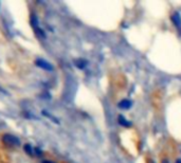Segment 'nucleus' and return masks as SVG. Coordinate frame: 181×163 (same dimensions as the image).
<instances>
[{"instance_id": "nucleus-11", "label": "nucleus", "mask_w": 181, "mask_h": 163, "mask_svg": "<svg viewBox=\"0 0 181 163\" xmlns=\"http://www.w3.org/2000/svg\"><path fill=\"white\" fill-rule=\"evenodd\" d=\"M44 163H53V162H51V161H45Z\"/></svg>"}, {"instance_id": "nucleus-10", "label": "nucleus", "mask_w": 181, "mask_h": 163, "mask_svg": "<svg viewBox=\"0 0 181 163\" xmlns=\"http://www.w3.org/2000/svg\"><path fill=\"white\" fill-rule=\"evenodd\" d=\"M162 163H169V161H167V160H163V161H162Z\"/></svg>"}, {"instance_id": "nucleus-5", "label": "nucleus", "mask_w": 181, "mask_h": 163, "mask_svg": "<svg viewBox=\"0 0 181 163\" xmlns=\"http://www.w3.org/2000/svg\"><path fill=\"white\" fill-rule=\"evenodd\" d=\"M118 106L122 109H129L131 107V102L129 100H123L119 103Z\"/></svg>"}, {"instance_id": "nucleus-8", "label": "nucleus", "mask_w": 181, "mask_h": 163, "mask_svg": "<svg viewBox=\"0 0 181 163\" xmlns=\"http://www.w3.org/2000/svg\"><path fill=\"white\" fill-rule=\"evenodd\" d=\"M24 151H27L28 153H30V155H32V153H33V149H32V147L29 145V144H27V145L24 146Z\"/></svg>"}, {"instance_id": "nucleus-12", "label": "nucleus", "mask_w": 181, "mask_h": 163, "mask_svg": "<svg viewBox=\"0 0 181 163\" xmlns=\"http://www.w3.org/2000/svg\"><path fill=\"white\" fill-rule=\"evenodd\" d=\"M176 163H181V160H177Z\"/></svg>"}, {"instance_id": "nucleus-1", "label": "nucleus", "mask_w": 181, "mask_h": 163, "mask_svg": "<svg viewBox=\"0 0 181 163\" xmlns=\"http://www.w3.org/2000/svg\"><path fill=\"white\" fill-rule=\"evenodd\" d=\"M2 141L4 144L7 145H10V146H16V145H19L20 141L18 138H16L15 136H12V134H4L2 138Z\"/></svg>"}, {"instance_id": "nucleus-7", "label": "nucleus", "mask_w": 181, "mask_h": 163, "mask_svg": "<svg viewBox=\"0 0 181 163\" xmlns=\"http://www.w3.org/2000/svg\"><path fill=\"white\" fill-rule=\"evenodd\" d=\"M75 65H77V66L80 67L81 69H83V68H84L85 65H86V63H85L84 61H82V59H80V61H75Z\"/></svg>"}, {"instance_id": "nucleus-3", "label": "nucleus", "mask_w": 181, "mask_h": 163, "mask_svg": "<svg viewBox=\"0 0 181 163\" xmlns=\"http://www.w3.org/2000/svg\"><path fill=\"white\" fill-rule=\"evenodd\" d=\"M36 65L39 67V68L44 69V70H47V71L53 70V66H52L50 63H48L47 61H45V59H37Z\"/></svg>"}, {"instance_id": "nucleus-4", "label": "nucleus", "mask_w": 181, "mask_h": 163, "mask_svg": "<svg viewBox=\"0 0 181 163\" xmlns=\"http://www.w3.org/2000/svg\"><path fill=\"white\" fill-rule=\"evenodd\" d=\"M171 21H173V23L176 26L177 29L181 30V17H180V14H179L178 12H175L174 14L171 15Z\"/></svg>"}, {"instance_id": "nucleus-6", "label": "nucleus", "mask_w": 181, "mask_h": 163, "mask_svg": "<svg viewBox=\"0 0 181 163\" xmlns=\"http://www.w3.org/2000/svg\"><path fill=\"white\" fill-rule=\"evenodd\" d=\"M119 124L122 125V126H124V127H130L131 126L130 122H128L123 115H119Z\"/></svg>"}, {"instance_id": "nucleus-9", "label": "nucleus", "mask_w": 181, "mask_h": 163, "mask_svg": "<svg viewBox=\"0 0 181 163\" xmlns=\"http://www.w3.org/2000/svg\"><path fill=\"white\" fill-rule=\"evenodd\" d=\"M147 163H154V161L150 160V159H148V160H147Z\"/></svg>"}, {"instance_id": "nucleus-2", "label": "nucleus", "mask_w": 181, "mask_h": 163, "mask_svg": "<svg viewBox=\"0 0 181 163\" xmlns=\"http://www.w3.org/2000/svg\"><path fill=\"white\" fill-rule=\"evenodd\" d=\"M31 24H32V27H33L34 31L36 32V34L38 35V36L45 37V32L38 27V21H37V18H36V16H35V15H32V17H31Z\"/></svg>"}]
</instances>
